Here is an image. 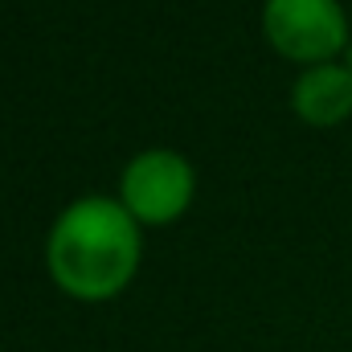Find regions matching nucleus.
<instances>
[{
  "label": "nucleus",
  "instance_id": "obj_4",
  "mask_svg": "<svg viewBox=\"0 0 352 352\" xmlns=\"http://www.w3.org/2000/svg\"><path fill=\"white\" fill-rule=\"evenodd\" d=\"M295 111L307 123H340L352 111V70L316 66L295 82Z\"/></svg>",
  "mask_w": 352,
  "mask_h": 352
},
{
  "label": "nucleus",
  "instance_id": "obj_5",
  "mask_svg": "<svg viewBox=\"0 0 352 352\" xmlns=\"http://www.w3.org/2000/svg\"><path fill=\"white\" fill-rule=\"evenodd\" d=\"M349 70H352V58H349Z\"/></svg>",
  "mask_w": 352,
  "mask_h": 352
},
{
  "label": "nucleus",
  "instance_id": "obj_3",
  "mask_svg": "<svg viewBox=\"0 0 352 352\" xmlns=\"http://www.w3.org/2000/svg\"><path fill=\"white\" fill-rule=\"evenodd\" d=\"M192 197V168L176 152H144L123 173V205L144 221H173Z\"/></svg>",
  "mask_w": 352,
  "mask_h": 352
},
{
  "label": "nucleus",
  "instance_id": "obj_2",
  "mask_svg": "<svg viewBox=\"0 0 352 352\" xmlns=\"http://www.w3.org/2000/svg\"><path fill=\"white\" fill-rule=\"evenodd\" d=\"M266 37L299 62L332 58L344 45V12L336 0H266Z\"/></svg>",
  "mask_w": 352,
  "mask_h": 352
},
{
  "label": "nucleus",
  "instance_id": "obj_1",
  "mask_svg": "<svg viewBox=\"0 0 352 352\" xmlns=\"http://www.w3.org/2000/svg\"><path fill=\"white\" fill-rule=\"evenodd\" d=\"M140 263L135 221L123 205L87 197L74 201L50 234V270L78 299L115 295Z\"/></svg>",
  "mask_w": 352,
  "mask_h": 352
}]
</instances>
